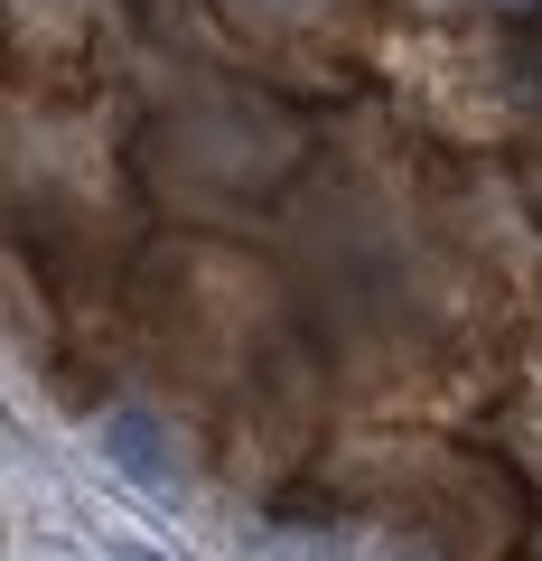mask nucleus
Here are the masks:
<instances>
[{
  "mask_svg": "<svg viewBox=\"0 0 542 561\" xmlns=\"http://www.w3.org/2000/svg\"><path fill=\"white\" fill-rule=\"evenodd\" d=\"M103 449H113V468H122L131 486H150V496H169V486L187 478V468H178V440H169L150 412H113V421H103Z\"/></svg>",
  "mask_w": 542,
  "mask_h": 561,
  "instance_id": "nucleus-1",
  "label": "nucleus"
},
{
  "mask_svg": "<svg viewBox=\"0 0 542 561\" xmlns=\"http://www.w3.org/2000/svg\"><path fill=\"white\" fill-rule=\"evenodd\" d=\"M281 10H300V0H281Z\"/></svg>",
  "mask_w": 542,
  "mask_h": 561,
  "instance_id": "nucleus-3",
  "label": "nucleus"
},
{
  "mask_svg": "<svg viewBox=\"0 0 542 561\" xmlns=\"http://www.w3.org/2000/svg\"><path fill=\"white\" fill-rule=\"evenodd\" d=\"M486 10H533V0H486Z\"/></svg>",
  "mask_w": 542,
  "mask_h": 561,
  "instance_id": "nucleus-2",
  "label": "nucleus"
}]
</instances>
